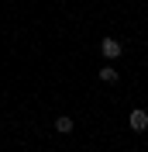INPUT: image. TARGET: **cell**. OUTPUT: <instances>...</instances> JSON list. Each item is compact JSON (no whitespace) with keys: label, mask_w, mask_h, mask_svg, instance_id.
<instances>
[{"label":"cell","mask_w":148,"mask_h":152,"mask_svg":"<svg viewBox=\"0 0 148 152\" xmlns=\"http://www.w3.org/2000/svg\"><path fill=\"white\" fill-rule=\"evenodd\" d=\"M128 124L134 128V132H145V128H148V114L141 111V107H134V111L128 114Z\"/></svg>","instance_id":"1"},{"label":"cell","mask_w":148,"mask_h":152,"mask_svg":"<svg viewBox=\"0 0 148 152\" xmlns=\"http://www.w3.org/2000/svg\"><path fill=\"white\" fill-rule=\"evenodd\" d=\"M100 52H103L107 59H117V56H120V42H117V38H103Z\"/></svg>","instance_id":"2"},{"label":"cell","mask_w":148,"mask_h":152,"mask_svg":"<svg viewBox=\"0 0 148 152\" xmlns=\"http://www.w3.org/2000/svg\"><path fill=\"white\" fill-rule=\"evenodd\" d=\"M100 80H103V83H117V69H114V66H103L100 69Z\"/></svg>","instance_id":"3"},{"label":"cell","mask_w":148,"mask_h":152,"mask_svg":"<svg viewBox=\"0 0 148 152\" xmlns=\"http://www.w3.org/2000/svg\"><path fill=\"white\" fill-rule=\"evenodd\" d=\"M55 132L69 135V132H73V118H55Z\"/></svg>","instance_id":"4"}]
</instances>
